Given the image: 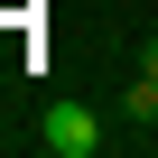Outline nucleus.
I'll return each instance as SVG.
<instances>
[{
    "mask_svg": "<svg viewBox=\"0 0 158 158\" xmlns=\"http://www.w3.org/2000/svg\"><path fill=\"white\" fill-rule=\"evenodd\" d=\"M47 149H56V158H93V149H102V121H93L84 102H56V112H47Z\"/></svg>",
    "mask_w": 158,
    "mask_h": 158,
    "instance_id": "f257e3e1",
    "label": "nucleus"
},
{
    "mask_svg": "<svg viewBox=\"0 0 158 158\" xmlns=\"http://www.w3.org/2000/svg\"><path fill=\"white\" fill-rule=\"evenodd\" d=\"M130 121H158V84H149V74L130 84Z\"/></svg>",
    "mask_w": 158,
    "mask_h": 158,
    "instance_id": "f03ea898",
    "label": "nucleus"
},
{
    "mask_svg": "<svg viewBox=\"0 0 158 158\" xmlns=\"http://www.w3.org/2000/svg\"><path fill=\"white\" fill-rule=\"evenodd\" d=\"M139 74H149V84H158V47H149V65H139Z\"/></svg>",
    "mask_w": 158,
    "mask_h": 158,
    "instance_id": "7ed1b4c3",
    "label": "nucleus"
}]
</instances>
